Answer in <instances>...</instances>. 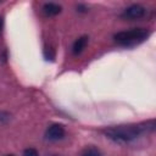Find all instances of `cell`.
I'll list each match as a JSON object with an SVG mask.
<instances>
[{
	"instance_id": "obj_3",
	"label": "cell",
	"mask_w": 156,
	"mask_h": 156,
	"mask_svg": "<svg viewBox=\"0 0 156 156\" xmlns=\"http://www.w3.org/2000/svg\"><path fill=\"white\" fill-rule=\"evenodd\" d=\"M146 13V10L144 6L134 4L130 5L129 7H127L123 12H122V18H127V20H139L141 17H144Z\"/></svg>"
},
{
	"instance_id": "obj_5",
	"label": "cell",
	"mask_w": 156,
	"mask_h": 156,
	"mask_svg": "<svg viewBox=\"0 0 156 156\" xmlns=\"http://www.w3.org/2000/svg\"><path fill=\"white\" fill-rule=\"evenodd\" d=\"M87 44H88V37H87V35L79 37V38L73 43V46H72V51H73V54H74V55L80 54V52L85 49Z\"/></svg>"
},
{
	"instance_id": "obj_10",
	"label": "cell",
	"mask_w": 156,
	"mask_h": 156,
	"mask_svg": "<svg viewBox=\"0 0 156 156\" xmlns=\"http://www.w3.org/2000/svg\"><path fill=\"white\" fill-rule=\"evenodd\" d=\"M6 156H13V155H6Z\"/></svg>"
},
{
	"instance_id": "obj_4",
	"label": "cell",
	"mask_w": 156,
	"mask_h": 156,
	"mask_svg": "<svg viewBox=\"0 0 156 156\" xmlns=\"http://www.w3.org/2000/svg\"><path fill=\"white\" fill-rule=\"evenodd\" d=\"M65 136V128L61 124H52L45 132V138L50 141H57Z\"/></svg>"
},
{
	"instance_id": "obj_9",
	"label": "cell",
	"mask_w": 156,
	"mask_h": 156,
	"mask_svg": "<svg viewBox=\"0 0 156 156\" xmlns=\"http://www.w3.org/2000/svg\"><path fill=\"white\" fill-rule=\"evenodd\" d=\"M1 28H2V18L0 17V30H1Z\"/></svg>"
},
{
	"instance_id": "obj_1",
	"label": "cell",
	"mask_w": 156,
	"mask_h": 156,
	"mask_svg": "<svg viewBox=\"0 0 156 156\" xmlns=\"http://www.w3.org/2000/svg\"><path fill=\"white\" fill-rule=\"evenodd\" d=\"M155 123L154 121L146 122V123H140V124H130V126H118L115 128H108L105 130V134L118 143H127L139 135L154 130Z\"/></svg>"
},
{
	"instance_id": "obj_6",
	"label": "cell",
	"mask_w": 156,
	"mask_h": 156,
	"mask_svg": "<svg viewBox=\"0 0 156 156\" xmlns=\"http://www.w3.org/2000/svg\"><path fill=\"white\" fill-rule=\"evenodd\" d=\"M43 10L46 16H56L61 12V6L55 2H46L43 6Z\"/></svg>"
},
{
	"instance_id": "obj_7",
	"label": "cell",
	"mask_w": 156,
	"mask_h": 156,
	"mask_svg": "<svg viewBox=\"0 0 156 156\" xmlns=\"http://www.w3.org/2000/svg\"><path fill=\"white\" fill-rule=\"evenodd\" d=\"M80 156H102V154L100 152L99 149H96L94 146H89V147H87V149L83 150V152H82Z\"/></svg>"
},
{
	"instance_id": "obj_8",
	"label": "cell",
	"mask_w": 156,
	"mask_h": 156,
	"mask_svg": "<svg viewBox=\"0 0 156 156\" xmlns=\"http://www.w3.org/2000/svg\"><path fill=\"white\" fill-rule=\"evenodd\" d=\"M23 156H39V154H38V151L35 149L28 147V149H26L23 151Z\"/></svg>"
},
{
	"instance_id": "obj_2",
	"label": "cell",
	"mask_w": 156,
	"mask_h": 156,
	"mask_svg": "<svg viewBox=\"0 0 156 156\" xmlns=\"http://www.w3.org/2000/svg\"><path fill=\"white\" fill-rule=\"evenodd\" d=\"M150 32L146 28H134L130 30H123L115 34L113 39L124 46H130L134 44H138L143 40H145L149 37Z\"/></svg>"
}]
</instances>
